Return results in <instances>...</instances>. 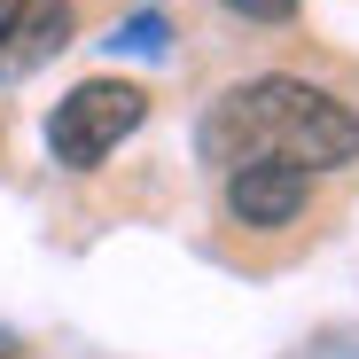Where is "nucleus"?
Listing matches in <instances>:
<instances>
[{
  "label": "nucleus",
  "mask_w": 359,
  "mask_h": 359,
  "mask_svg": "<svg viewBox=\"0 0 359 359\" xmlns=\"http://www.w3.org/2000/svg\"><path fill=\"white\" fill-rule=\"evenodd\" d=\"M141 117H149V94L133 79H79L47 109V149H55V164L94 172L126 133H141Z\"/></svg>",
  "instance_id": "obj_2"
},
{
  "label": "nucleus",
  "mask_w": 359,
  "mask_h": 359,
  "mask_svg": "<svg viewBox=\"0 0 359 359\" xmlns=\"http://www.w3.org/2000/svg\"><path fill=\"white\" fill-rule=\"evenodd\" d=\"M71 39H79V8L71 0H0V86L32 79Z\"/></svg>",
  "instance_id": "obj_3"
},
{
  "label": "nucleus",
  "mask_w": 359,
  "mask_h": 359,
  "mask_svg": "<svg viewBox=\"0 0 359 359\" xmlns=\"http://www.w3.org/2000/svg\"><path fill=\"white\" fill-rule=\"evenodd\" d=\"M305 203H313V172H297V164H234L226 172V219L250 234L297 226Z\"/></svg>",
  "instance_id": "obj_4"
},
{
  "label": "nucleus",
  "mask_w": 359,
  "mask_h": 359,
  "mask_svg": "<svg viewBox=\"0 0 359 359\" xmlns=\"http://www.w3.org/2000/svg\"><path fill=\"white\" fill-rule=\"evenodd\" d=\"M226 8L243 16V24H289V16H297V0H226Z\"/></svg>",
  "instance_id": "obj_5"
},
{
  "label": "nucleus",
  "mask_w": 359,
  "mask_h": 359,
  "mask_svg": "<svg viewBox=\"0 0 359 359\" xmlns=\"http://www.w3.org/2000/svg\"><path fill=\"white\" fill-rule=\"evenodd\" d=\"M196 156L234 172V164H297V172H344L359 156V109L336 102L313 79H243L226 86L203 117H196Z\"/></svg>",
  "instance_id": "obj_1"
}]
</instances>
